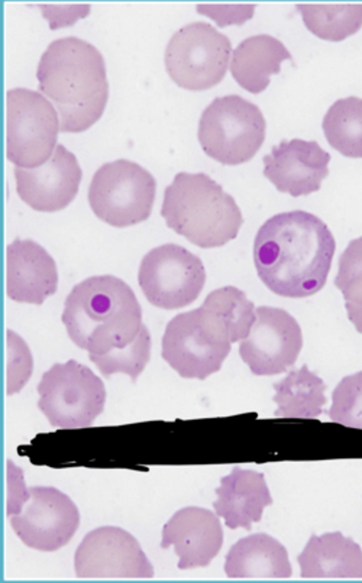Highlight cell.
<instances>
[{
  "label": "cell",
  "mask_w": 362,
  "mask_h": 583,
  "mask_svg": "<svg viewBox=\"0 0 362 583\" xmlns=\"http://www.w3.org/2000/svg\"><path fill=\"white\" fill-rule=\"evenodd\" d=\"M6 514L22 542L41 551H54L66 544L79 524L75 504L52 486L26 487L6 504Z\"/></svg>",
  "instance_id": "cell-9"
},
{
  "label": "cell",
  "mask_w": 362,
  "mask_h": 583,
  "mask_svg": "<svg viewBox=\"0 0 362 583\" xmlns=\"http://www.w3.org/2000/svg\"><path fill=\"white\" fill-rule=\"evenodd\" d=\"M275 415L286 418L312 419L322 412L326 403L323 381L304 364L275 383Z\"/></svg>",
  "instance_id": "cell-23"
},
{
  "label": "cell",
  "mask_w": 362,
  "mask_h": 583,
  "mask_svg": "<svg viewBox=\"0 0 362 583\" xmlns=\"http://www.w3.org/2000/svg\"><path fill=\"white\" fill-rule=\"evenodd\" d=\"M297 560L303 579H362V550L339 531L313 535Z\"/></svg>",
  "instance_id": "cell-20"
},
{
  "label": "cell",
  "mask_w": 362,
  "mask_h": 583,
  "mask_svg": "<svg viewBox=\"0 0 362 583\" xmlns=\"http://www.w3.org/2000/svg\"><path fill=\"white\" fill-rule=\"evenodd\" d=\"M330 146L342 155L362 158V99L349 96L335 101L322 121Z\"/></svg>",
  "instance_id": "cell-25"
},
{
  "label": "cell",
  "mask_w": 362,
  "mask_h": 583,
  "mask_svg": "<svg viewBox=\"0 0 362 583\" xmlns=\"http://www.w3.org/2000/svg\"><path fill=\"white\" fill-rule=\"evenodd\" d=\"M58 275L53 258L36 242L16 238L6 248V292L18 302L41 304L55 293Z\"/></svg>",
  "instance_id": "cell-18"
},
{
  "label": "cell",
  "mask_w": 362,
  "mask_h": 583,
  "mask_svg": "<svg viewBox=\"0 0 362 583\" xmlns=\"http://www.w3.org/2000/svg\"><path fill=\"white\" fill-rule=\"evenodd\" d=\"M138 280L153 305L175 309L192 304L206 281L201 259L185 248L167 243L151 250L142 259Z\"/></svg>",
  "instance_id": "cell-11"
},
{
  "label": "cell",
  "mask_w": 362,
  "mask_h": 583,
  "mask_svg": "<svg viewBox=\"0 0 362 583\" xmlns=\"http://www.w3.org/2000/svg\"><path fill=\"white\" fill-rule=\"evenodd\" d=\"M291 55L278 39L267 34L249 37L233 50L230 71L245 90L258 93L264 90L270 76L280 71L281 63Z\"/></svg>",
  "instance_id": "cell-22"
},
{
  "label": "cell",
  "mask_w": 362,
  "mask_h": 583,
  "mask_svg": "<svg viewBox=\"0 0 362 583\" xmlns=\"http://www.w3.org/2000/svg\"><path fill=\"white\" fill-rule=\"evenodd\" d=\"M62 320L71 340L94 355L129 345L144 325L134 292L112 275L76 284L66 299Z\"/></svg>",
  "instance_id": "cell-3"
},
{
  "label": "cell",
  "mask_w": 362,
  "mask_h": 583,
  "mask_svg": "<svg viewBox=\"0 0 362 583\" xmlns=\"http://www.w3.org/2000/svg\"><path fill=\"white\" fill-rule=\"evenodd\" d=\"M266 122L259 108L238 95L216 98L203 111L198 139L204 151L223 165L250 161L262 145Z\"/></svg>",
  "instance_id": "cell-5"
},
{
  "label": "cell",
  "mask_w": 362,
  "mask_h": 583,
  "mask_svg": "<svg viewBox=\"0 0 362 583\" xmlns=\"http://www.w3.org/2000/svg\"><path fill=\"white\" fill-rule=\"evenodd\" d=\"M223 533L218 517L210 510L187 507L176 512L163 526L160 546H174L178 568L207 566L218 553Z\"/></svg>",
  "instance_id": "cell-17"
},
{
  "label": "cell",
  "mask_w": 362,
  "mask_h": 583,
  "mask_svg": "<svg viewBox=\"0 0 362 583\" xmlns=\"http://www.w3.org/2000/svg\"><path fill=\"white\" fill-rule=\"evenodd\" d=\"M151 345L149 332L144 324L136 338L125 347L88 356L103 376L122 372L135 381L150 359Z\"/></svg>",
  "instance_id": "cell-28"
},
{
  "label": "cell",
  "mask_w": 362,
  "mask_h": 583,
  "mask_svg": "<svg viewBox=\"0 0 362 583\" xmlns=\"http://www.w3.org/2000/svg\"><path fill=\"white\" fill-rule=\"evenodd\" d=\"M38 408L53 427L90 426L103 410L106 392L102 380L74 359L54 364L37 386Z\"/></svg>",
  "instance_id": "cell-6"
},
{
  "label": "cell",
  "mask_w": 362,
  "mask_h": 583,
  "mask_svg": "<svg viewBox=\"0 0 362 583\" xmlns=\"http://www.w3.org/2000/svg\"><path fill=\"white\" fill-rule=\"evenodd\" d=\"M38 89L56 109L59 131L80 132L102 116L108 98L103 57L98 50L76 37L52 41L37 69Z\"/></svg>",
  "instance_id": "cell-2"
},
{
  "label": "cell",
  "mask_w": 362,
  "mask_h": 583,
  "mask_svg": "<svg viewBox=\"0 0 362 583\" xmlns=\"http://www.w3.org/2000/svg\"><path fill=\"white\" fill-rule=\"evenodd\" d=\"M329 410L337 423L362 429V371L344 377L332 393Z\"/></svg>",
  "instance_id": "cell-29"
},
{
  "label": "cell",
  "mask_w": 362,
  "mask_h": 583,
  "mask_svg": "<svg viewBox=\"0 0 362 583\" xmlns=\"http://www.w3.org/2000/svg\"><path fill=\"white\" fill-rule=\"evenodd\" d=\"M216 493L215 511L231 529L250 530L252 523L261 519L264 508L272 503L264 474L238 466L221 478Z\"/></svg>",
  "instance_id": "cell-19"
},
{
  "label": "cell",
  "mask_w": 362,
  "mask_h": 583,
  "mask_svg": "<svg viewBox=\"0 0 362 583\" xmlns=\"http://www.w3.org/2000/svg\"><path fill=\"white\" fill-rule=\"evenodd\" d=\"M224 570L230 579H288L292 575L286 549L262 533L238 541L226 557Z\"/></svg>",
  "instance_id": "cell-21"
},
{
  "label": "cell",
  "mask_w": 362,
  "mask_h": 583,
  "mask_svg": "<svg viewBox=\"0 0 362 583\" xmlns=\"http://www.w3.org/2000/svg\"><path fill=\"white\" fill-rule=\"evenodd\" d=\"M250 330L239 345L241 358L256 375L284 372L296 361L303 345L300 328L284 309L259 306Z\"/></svg>",
  "instance_id": "cell-14"
},
{
  "label": "cell",
  "mask_w": 362,
  "mask_h": 583,
  "mask_svg": "<svg viewBox=\"0 0 362 583\" xmlns=\"http://www.w3.org/2000/svg\"><path fill=\"white\" fill-rule=\"evenodd\" d=\"M200 308L175 316L162 340V357L185 378L204 379L218 371L230 351Z\"/></svg>",
  "instance_id": "cell-12"
},
{
  "label": "cell",
  "mask_w": 362,
  "mask_h": 583,
  "mask_svg": "<svg viewBox=\"0 0 362 583\" xmlns=\"http://www.w3.org/2000/svg\"><path fill=\"white\" fill-rule=\"evenodd\" d=\"M309 30L317 37L340 41L362 26V4H297Z\"/></svg>",
  "instance_id": "cell-26"
},
{
  "label": "cell",
  "mask_w": 362,
  "mask_h": 583,
  "mask_svg": "<svg viewBox=\"0 0 362 583\" xmlns=\"http://www.w3.org/2000/svg\"><path fill=\"white\" fill-rule=\"evenodd\" d=\"M199 308L214 328L230 343L247 337L256 318L254 304L233 286L211 292Z\"/></svg>",
  "instance_id": "cell-24"
},
{
  "label": "cell",
  "mask_w": 362,
  "mask_h": 583,
  "mask_svg": "<svg viewBox=\"0 0 362 583\" xmlns=\"http://www.w3.org/2000/svg\"><path fill=\"white\" fill-rule=\"evenodd\" d=\"M156 190V180L146 169L119 159L105 163L95 172L88 197L100 219L113 226L124 227L149 217Z\"/></svg>",
  "instance_id": "cell-7"
},
{
  "label": "cell",
  "mask_w": 362,
  "mask_h": 583,
  "mask_svg": "<svg viewBox=\"0 0 362 583\" xmlns=\"http://www.w3.org/2000/svg\"><path fill=\"white\" fill-rule=\"evenodd\" d=\"M160 214L168 228L202 248L225 245L243 223L234 198L204 173H177L165 189Z\"/></svg>",
  "instance_id": "cell-4"
},
{
  "label": "cell",
  "mask_w": 362,
  "mask_h": 583,
  "mask_svg": "<svg viewBox=\"0 0 362 583\" xmlns=\"http://www.w3.org/2000/svg\"><path fill=\"white\" fill-rule=\"evenodd\" d=\"M7 394L18 392L33 371V358L23 340L7 330Z\"/></svg>",
  "instance_id": "cell-30"
},
{
  "label": "cell",
  "mask_w": 362,
  "mask_h": 583,
  "mask_svg": "<svg viewBox=\"0 0 362 583\" xmlns=\"http://www.w3.org/2000/svg\"><path fill=\"white\" fill-rule=\"evenodd\" d=\"M334 284L343 294L349 320L362 333V236L351 240L340 255Z\"/></svg>",
  "instance_id": "cell-27"
},
{
  "label": "cell",
  "mask_w": 362,
  "mask_h": 583,
  "mask_svg": "<svg viewBox=\"0 0 362 583\" xmlns=\"http://www.w3.org/2000/svg\"><path fill=\"white\" fill-rule=\"evenodd\" d=\"M6 157L33 168L52 155L59 130L58 113L41 93L25 88L6 92Z\"/></svg>",
  "instance_id": "cell-8"
},
{
  "label": "cell",
  "mask_w": 362,
  "mask_h": 583,
  "mask_svg": "<svg viewBox=\"0 0 362 583\" xmlns=\"http://www.w3.org/2000/svg\"><path fill=\"white\" fill-rule=\"evenodd\" d=\"M335 249L334 238L321 219L293 210L275 214L260 226L253 258L259 277L272 292L303 298L324 287Z\"/></svg>",
  "instance_id": "cell-1"
},
{
  "label": "cell",
  "mask_w": 362,
  "mask_h": 583,
  "mask_svg": "<svg viewBox=\"0 0 362 583\" xmlns=\"http://www.w3.org/2000/svg\"><path fill=\"white\" fill-rule=\"evenodd\" d=\"M16 190L21 199L39 212L65 208L76 197L82 177L76 156L59 144L51 157L33 168L15 167Z\"/></svg>",
  "instance_id": "cell-15"
},
{
  "label": "cell",
  "mask_w": 362,
  "mask_h": 583,
  "mask_svg": "<svg viewBox=\"0 0 362 583\" xmlns=\"http://www.w3.org/2000/svg\"><path fill=\"white\" fill-rule=\"evenodd\" d=\"M77 577L149 579L153 567L137 540L120 527L104 526L88 532L74 555Z\"/></svg>",
  "instance_id": "cell-13"
},
{
  "label": "cell",
  "mask_w": 362,
  "mask_h": 583,
  "mask_svg": "<svg viewBox=\"0 0 362 583\" xmlns=\"http://www.w3.org/2000/svg\"><path fill=\"white\" fill-rule=\"evenodd\" d=\"M330 154L315 141H282L263 158V174L276 188L294 197L320 189L329 174Z\"/></svg>",
  "instance_id": "cell-16"
},
{
  "label": "cell",
  "mask_w": 362,
  "mask_h": 583,
  "mask_svg": "<svg viewBox=\"0 0 362 583\" xmlns=\"http://www.w3.org/2000/svg\"><path fill=\"white\" fill-rule=\"evenodd\" d=\"M230 52L226 35L208 23H192L170 38L165 53L166 69L179 86L205 90L224 77Z\"/></svg>",
  "instance_id": "cell-10"
}]
</instances>
